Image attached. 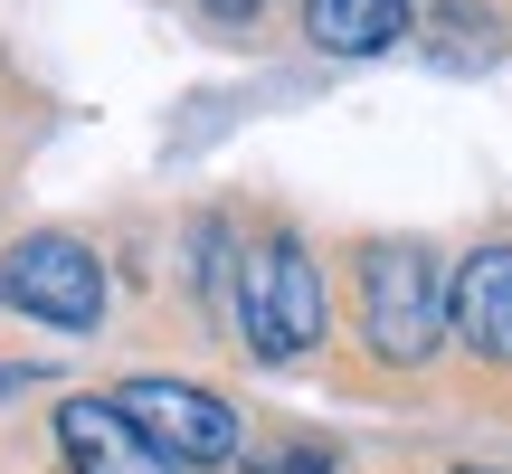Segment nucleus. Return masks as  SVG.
Segmentation results:
<instances>
[{
    "label": "nucleus",
    "mask_w": 512,
    "mask_h": 474,
    "mask_svg": "<svg viewBox=\"0 0 512 474\" xmlns=\"http://www.w3.org/2000/svg\"><path fill=\"white\" fill-rule=\"evenodd\" d=\"M361 342L389 370H427L446 351V266L408 237L361 256Z\"/></svg>",
    "instance_id": "obj_1"
},
{
    "label": "nucleus",
    "mask_w": 512,
    "mask_h": 474,
    "mask_svg": "<svg viewBox=\"0 0 512 474\" xmlns=\"http://www.w3.org/2000/svg\"><path fill=\"white\" fill-rule=\"evenodd\" d=\"M332 304H323V266L304 256V237H266L256 256H238V332L266 370L304 361L323 342Z\"/></svg>",
    "instance_id": "obj_2"
},
{
    "label": "nucleus",
    "mask_w": 512,
    "mask_h": 474,
    "mask_svg": "<svg viewBox=\"0 0 512 474\" xmlns=\"http://www.w3.org/2000/svg\"><path fill=\"white\" fill-rule=\"evenodd\" d=\"M0 304L48 323V332H95L105 323V266H95L86 237L38 228V237H19V247L0 256Z\"/></svg>",
    "instance_id": "obj_3"
},
{
    "label": "nucleus",
    "mask_w": 512,
    "mask_h": 474,
    "mask_svg": "<svg viewBox=\"0 0 512 474\" xmlns=\"http://www.w3.org/2000/svg\"><path fill=\"white\" fill-rule=\"evenodd\" d=\"M124 399V418L143 427L152 446H162L171 465H238L247 456V427H238V408L219 399V389H190V380H133V389H114Z\"/></svg>",
    "instance_id": "obj_4"
},
{
    "label": "nucleus",
    "mask_w": 512,
    "mask_h": 474,
    "mask_svg": "<svg viewBox=\"0 0 512 474\" xmlns=\"http://www.w3.org/2000/svg\"><path fill=\"white\" fill-rule=\"evenodd\" d=\"M57 456L76 474H181L143 427L124 418V399H67L57 408Z\"/></svg>",
    "instance_id": "obj_5"
},
{
    "label": "nucleus",
    "mask_w": 512,
    "mask_h": 474,
    "mask_svg": "<svg viewBox=\"0 0 512 474\" xmlns=\"http://www.w3.org/2000/svg\"><path fill=\"white\" fill-rule=\"evenodd\" d=\"M446 332H456L475 361L512 370V247H475L446 285Z\"/></svg>",
    "instance_id": "obj_6"
},
{
    "label": "nucleus",
    "mask_w": 512,
    "mask_h": 474,
    "mask_svg": "<svg viewBox=\"0 0 512 474\" xmlns=\"http://www.w3.org/2000/svg\"><path fill=\"white\" fill-rule=\"evenodd\" d=\"M418 0H304V38L323 57H380L408 38Z\"/></svg>",
    "instance_id": "obj_7"
},
{
    "label": "nucleus",
    "mask_w": 512,
    "mask_h": 474,
    "mask_svg": "<svg viewBox=\"0 0 512 474\" xmlns=\"http://www.w3.org/2000/svg\"><path fill=\"white\" fill-rule=\"evenodd\" d=\"M247 474H332L323 446H266V456H247Z\"/></svg>",
    "instance_id": "obj_8"
},
{
    "label": "nucleus",
    "mask_w": 512,
    "mask_h": 474,
    "mask_svg": "<svg viewBox=\"0 0 512 474\" xmlns=\"http://www.w3.org/2000/svg\"><path fill=\"white\" fill-rule=\"evenodd\" d=\"M266 0H200V19H219V29H238V19H256Z\"/></svg>",
    "instance_id": "obj_9"
},
{
    "label": "nucleus",
    "mask_w": 512,
    "mask_h": 474,
    "mask_svg": "<svg viewBox=\"0 0 512 474\" xmlns=\"http://www.w3.org/2000/svg\"><path fill=\"white\" fill-rule=\"evenodd\" d=\"M456 474H494V465H456Z\"/></svg>",
    "instance_id": "obj_10"
}]
</instances>
